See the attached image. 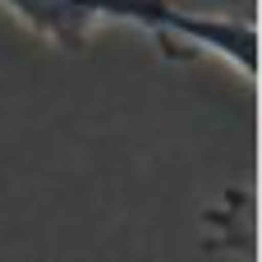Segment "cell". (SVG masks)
Returning <instances> with one entry per match:
<instances>
[{
  "instance_id": "1",
  "label": "cell",
  "mask_w": 262,
  "mask_h": 262,
  "mask_svg": "<svg viewBox=\"0 0 262 262\" xmlns=\"http://www.w3.org/2000/svg\"><path fill=\"white\" fill-rule=\"evenodd\" d=\"M23 28L78 55L97 23H134L166 51H207L230 60L244 78L258 74V28L230 14H184L170 0H0Z\"/></svg>"
}]
</instances>
